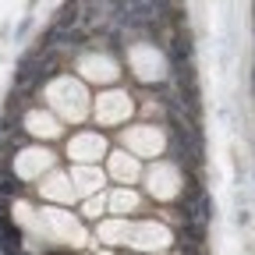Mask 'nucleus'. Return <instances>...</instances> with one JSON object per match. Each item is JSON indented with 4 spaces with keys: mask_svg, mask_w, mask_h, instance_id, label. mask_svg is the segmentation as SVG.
Listing matches in <instances>:
<instances>
[{
    "mask_svg": "<svg viewBox=\"0 0 255 255\" xmlns=\"http://www.w3.org/2000/svg\"><path fill=\"white\" fill-rule=\"evenodd\" d=\"M0 248L7 255H21V231L14 227V220L0 213Z\"/></svg>",
    "mask_w": 255,
    "mask_h": 255,
    "instance_id": "f257e3e1",
    "label": "nucleus"
},
{
    "mask_svg": "<svg viewBox=\"0 0 255 255\" xmlns=\"http://www.w3.org/2000/svg\"><path fill=\"white\" fill-rule=\"evenodd\" d=\"M82 25V0H68L57 11V28H78Z\"/></svg>",
    "mask_w": 255,
    "mask_h": 255,
    "instance_id": "f03ea898",
    "label": "nucleus"
},
{
    "mask_svg": "<svg viewBox=\"0 0 255 255\" xmlns=\"http://www.w3.org/2000/svg\"><path fill=\"white\" fill-rule=\"evenodd\" d=\"M0 195H21V184L14 177H4L0 181Z\"/></svg>",
    "mask_w": 255,
    "mask_h": 255,
    "instance_id": "7ed1b4c3",
    "label": "nucleus"
},
{
    "mask_svg": "<svg viewBox=\"0 0 255 255\" xmlns=\"http://www.w3.org/2000/svg\"><path fill=\"white\" fill-rule=\"evenodd\" d=\"M181 252H184V255H202V252H199L195 245H181Z\"/></svg>",
    "mask_w": 255,
    "mask_h": 255,
    "instance_id": "20e7f679",
    "label": "nucleus"
}]
</instances>
